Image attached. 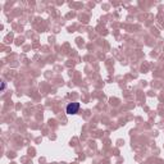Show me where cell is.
Listing matches in <instances>:
<instances>
[{
  "label": "cell",
  "instance_id": "obj_1",
  "mask_svg": "<svg viewBox=\"0 0 164 164\" xmlns=\"http://www.w3.org/2000/svg\"><path fill=\"white\" fill-rule=\"evenodd\" d=\"M65 110H67V113L68 114H77L78 113V110H80V103H69V104L67 105V108H65Z\"/></svg>",
  "mask_w": 164,
  "mask_h": 164
},
{
  "label": "cell",
  "instance_id": "obj_2",
  "mask_svg": "<svg viewBox=\"0 0 164 164\" xmlns=\"http://www.w3.org/2000/svg\"><path fill=\"white\" fill-rule=\"evenodd\" d=\"M5 86H6V85H5V82L3 81V82H2V91H4V90H5Z\"/></svg>",
  "mask_w": 164,
  "mask_h": 164
}]
</instances>
